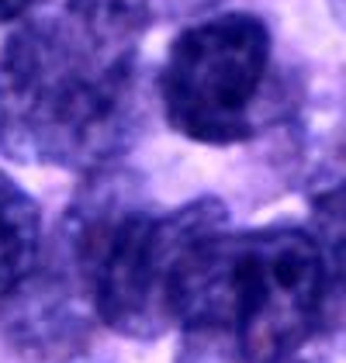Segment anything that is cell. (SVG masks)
I'll return each instance as SVG.
<instances>
[{"label": "cell", "mask_w": 346, "mask_h": 363, "mask_svg": "<svg viewBox=\"0 0 346 363\" xmlns=\"http://www.w3.org/2000/svg\"><path fill=\"white\" fill-rule=\"evenodd\" d=\"M152 0H59L0 45V152L97 173L139 128V52Z\"/></svg>", "instance_id": "cell-1"}, {"label": "cell", "mask_w": 346, "mask_h": 363, "mask_svg": "<svg viewBox=\"0 0 346 363\" xmlns=\"http://www.w3.org/2000/svg\"><path fill=\"white\" fill-rule=\"evenodd\" d=\"M270 31L257 14L229 11L173 38L160 101L173 132L204 145L253 139L270 118Z\"/></svg>", "instance_id": "cell-3"}, {"label": "cell", "mask_w": 346, "mask_h": 363, "mask_svg": "<svg viewBox=\"0 0 346 363\" xmlns=\"http://www.w3.org/2000/svg\"><path fill=\"white\" fill-rule=\"evenodd\" d=\"M325 4H329V11L340 18V25L346 28V0H325Z\"/></svg>", "instance_id": "cell-7"}, {"label": "cell", "mask_w": 346, "mask_h": 363, "mask_svg": "<svg viewBox=\"0 0 346 363\" xmlns=\"http://www.w3.org/2000/svg\"><path fill=\"white\" fill-rule=\"evenodd\" d=\"M38 252H42L38 204L0 169V298H7L28 277Z\"/></svg>", "instance_id": "cell-4"}, {"label": "cell", "mask_w": 346, "mask_h": 363, "mask_svg": "<svg viewBox=\"0 0 346 363\" xmlns=\"http://www.w3.org/2000/svg\"><path fill=\"white\" fill-rule=\"evenodd\" d=\"M35 0H0V25L4 21H14V18H21V14H28V7Z\"/></svg>", "instance_id": "cell-6"}, {"label": "cell", "mask_w": 346, "mask_h": 363, "mask_svg": "<svg viewBox=\"0 0 346 363\" xmlns=\"http://www.w3.org/2000/svg\"><path fill=\"white\" fill-rule=\"evenodd\" d=\"M333 291L308 228L211 232L173 284L177 363H284L318 329Z\"/></svg>", "instance_id": "cell-2"}, {"label": "cell", "mask_w": 346, "mask_h": 363, "mask_svg": "<svg viewBox=\"0 0 346 363\" xmlns=\"http://www.w3.org/2000/svg\"><path fill=\"white\" fill-rule=\"evenodd\" d=\"M308 235L316 239L318 252H322L333 298L346 294V184H336L312 197Z\"/></svg>", "instance_id": "cell-5"}]
</instances>
